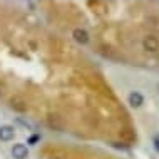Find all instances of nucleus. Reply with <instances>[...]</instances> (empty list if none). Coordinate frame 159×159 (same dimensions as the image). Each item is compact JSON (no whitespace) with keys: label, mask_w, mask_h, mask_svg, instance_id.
<instances>
[{"label":"nucleus","mask_w":159,"mask_h":159,"mask_svg":"<svg viewBox=\"0 0 159 159\" xmlns=\"http://www.w3.org/2000/svg\"><path fill=\"white\" fill-rule=\"evenodd\" d=\"M0 101L50 131L77 137L102 132L116 99L69 39L37 15L0 3Z\"/></svg>","instance_id":"f257e3e1"},{"label":"nucleus","mask_w":159,"mask_h":159,"mask_svg":"<svg viewBox=\"0 0 159 159\" xmlns=\"http://www.w3.org/2000/svg\"><path fill=\"white\" fill-rule=\"evenodd\" d=\"M10 154L14 159H27L29 157V148L24 143H15L10 149Z\"/></svg>","instance_id":"f03ea898"},{"label":"nucleus","mask_w":159,"mask_h":159,"mask_svg":"<svg viewBox=\"0 0 159 159\" xmlns=\"http://www.w3.org/2000/svg\"><path fill=\"white\" fill-rule=\"evenodd\" d=\"M15 137V127L10 126V124H3V126H0V141L2 143H10V141H14Z\"/></svg>","instance_id":"7ed1b4c3"},{"label":"nucleus","mask_w":159,"mask_h":159,"mask_svg":"<svg viewBox=\"0 0 159 159\" xmlns=\"http://www.w3.org/2000/svg\"><path fill=\"white\" fill-rule=\"evenodd\" d=\"M127 104L131 107H134V109H137V107H141L144 104V96L139 91H132L127 96Z\"/></svg>","instance_id":"20e7f679"},{"label":"nucleus","mask_w":159,"mask_h":159,"mask_svg":"<svg viewBox=\"0 0 159 159\" xmlns=\"http://www.w3.org/2000/svg\"><path fill=\"white\" fill-rule=\"evenodd\" d=\"M152 144H154V149H156V152H159V134L154 136L152 139Z\"/></svg>","instance_id":"39448f33"}]
</instances>
